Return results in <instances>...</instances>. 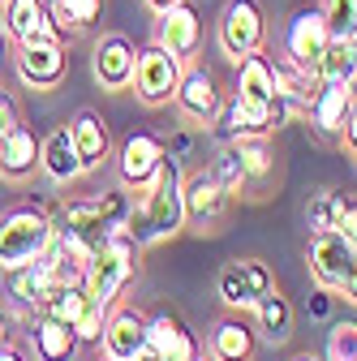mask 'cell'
Here are the masks:
<instances>
[{"instance_id":"obj_40","label":"cell","mask_w":357,"mask_h":361,"mask_svg":"<svg viewBox=\"0 0 357 361\" xmlns=\"http://www.w3.org/2000/svg\"><path fill=\"white\" fill-rule=\"evenodd\" d=\"M147 9H155V13H164V9H172V5H181V0H143Z\"/></svg>"},{"instance_id":"obj_30","label":"cell","mask_w":357,"mask_h":361,"mask_svg":"<svg viewBox=\"0 0 357 361\" xmlns=\"http://www.w3.org/2000/svg\"><path fill=\"white\" fill-rule=\"evenodd\" d=\"M323 361H357V319H336L327 327Z\"/></svg>"},{"instance_id":"obj_18","label":"cell","mask_w":357,"mask_h":361,"mask_svg":"<svg viewBox=\"0 0 357 361\" xmlns=\"http://www.w3.org/2000/svg\"><path fill=\"white\" fill-rule=\"evenodd\" d=\"M69 138H73V151H78L82 172H95V168H104L112 159V129H108V121L95 108H82L69 121Z\"/></svg>"},{"instance_id":"obj_41","label":"cell","mask_w":357,"mask_h":361,"mask_svg":"<svg viewBox=\"0 0 357 361\" xmlns=\"http://www.w3.org/2000/svg\"><path fill=\"white\" fill-rule=\"evenodd\" d=\"M5 344H9V314L0 310V348H5Z\"/></svg>"},{"instance_id":"obj_7","label":"cell","mask_w":357,"mask_h":361,"mask_svg":"<svg viewBox=\"0 0 357 361\" xmlns=\"http://www.w3.org/2000/svg\"><path fill=\"white\" fill-rule=\"evenodd\" d=\"M272 288H276V271L262 258H233L215 276V293L229 310H254Z\"/></svg>"},{"instance_id":"obj_1","label":"cell","mask_w":357,"mask_h":361,"mask_svg":"<svg viewBox=\"0 0 357 361\" xmlns=\"http://www.w3.org/2000/svg\"><path fill=\"white\" fill-rule=\"evenodd\" d=\"M125 228L133 233L143 250L155 245V241H168L186 228V172H181V159H168L155 176V185L143 190V202H133Z\"/></svg>"},{"instance_id":"obj_29","label":"cell","mask_w":357,"mask_h":361,"mask_svg":"<svg viewBox=\"0 0 357 361\" xmlns=\"http://www.w3.org/2000/svg\"><path fill=\"white\" fill-rule=\"evenodd\" d=\"M241 168H246V185H262L272 176V151H267V138H233Z\"/></svg>"},{"instance_id":"obj_4","label":"cell","mask_w":357,"mask_h":361,"mask_svg":"<svg viewBox=\"0 0 357 361\" xmlns=\"http://www.w3.org/2000/svg\"><path fill=\"white\" fill-rule=\"evenodd\" d=\"M108 237H112V219L104 215L99 198H78V202L61 207V215H56V245L69 258H78L82 267H91V258L108 250Z\"/></svg>"},{"instance_id":"obj_44","label":"cell","mask_w":357,"mask_h":361,"mask_svg":"<svg viewBox=\"0 0 357 361\" xmlns=\"http://www.w3.org/2000/svg\"><path fill=\"white\" fill-rule=\"evenodd\" d=\"M293 361H323V357H315V353H297Z\"/></svg>"},{"instance_id":"obj_37","label":"cell","mask_w":357,"mask_h":361,"mask_svg":"<svg viewBox=\"0 0 357 361\" xmlns=\"http://www.w3.org/2000/svg\"><path fill=\"white\" fill-rule=\"evenodd\" d=\"M340 142H344L349 155H357V90H353V108L344 116V129H340Z\"/></svg>"},{"instance_id":"obj_33","label":"cell","mask_w":357,"mask_h":361,"mask_svg":"<svg viewBox=\"0 0 357 361\" xmlns=\"http://www.w3.org/2000/svg\"><path fill=\"white\" fill-rule=\"evenodd\" d=\"M99 13H104V0H61L56 5V22L73 26V30H86Z\"/></svg>"},{"instance_id":"obj_24","label":"cell","mask_w":357,"mask_h":361,"mask_svg":"<svg viewBox=\"0 0 357 361\" xmlns=\"http://www.w3.org/2000/svg\"><path fill=\"white\" fill-rule=\"evenodd\" d=\"M254 348H258V327H250L237 314L219 319L211 327V340H207L211 361H254Z\"/></svg>"},{"instance_id":"obj_3","label":"cell","mask_w":357,"mask_h":361,"mask_svg":"<svg viewBox=\"0 0 357 361\" xmlns=\"http://www.w3.org/2000/svg\"><path fill=\"white\" fill-rule=\"evenodd\" d=\"M305 262H310V276H315L319 288L357 305V241H349L340 233H315L305 245Z\"/></svg>"},{"instance_id":"obj_27","label":"cell","mask_w":357,"mask_h":361,"mask_svg":"<svg viewBox=\"0 0 357 361\" xmlns=\"http://www.w3.org/2000/svg\"><path fill=\"white\" fill-rule=\"evenodd\" d=\"M91 305H95V301H91V293H86L82 280L52 284V293L43 297V314H52V319H61V323H69V327H78V323H82V314L91 310Z\"/></svg>"},{"instance_id":"obj_35","label":"cell","mask_w":357,"mask_h":361,"mask_svg":"<svg viewBox=\"0 0 357 361\" xmlns=\"http://www.w3.org/2000/svg\"><path fill=\"white\" fill-rule=\"evenodd\" d=\"M99 207H104V215L112 219V228H116V224H125V219H129V211H133V202H129L125 185H121V190H108V194L99 198Z\"/></svg>"},{"instance_id":"obj_12","label":"cell","mask_w":357,"mask_h":361,"mask_svg":"<svg viewBox=\"0 0 357 361\" xmlns=\"http://www.w3.org/2000/svg\"><path fill=\"white\" fill-rule=\"evenodd\" d=\"M0 26L13 43H39L61 39V22L48 9V0H0Z\"/></svg>"},{"instance_id":"obj_22","label":"cell","mask_w":357,"mask_h":361,"mask_svg":"<svg viewBox=\"0 0 357 361\" xmlns=\"http://www.w3.org/2000/svg\"><path fill=\"white\" fill-rule=\"evenodd\" d=\"M39 172L52 180V185H73L82 172L78 164V151H73V138H69V125H56L48 138L39 142Z\"/></svg>"},{"instance_id":"obj_9","label":"cell","mask_w":357,"mask_h":361,"mask_svg":"<svg viewBox=\"0 0 357 361\" xmlns=\"http://www.w3.org/2000/svg\"><path fill=\"white\" fill-rule=\"evenodd\" d=\"M327 43H332V30H327V18H323L319 5H305V9H297L284 22V56L297 69H305L310 78H315L319 56L327 52Z\"/></svg>"},{"instance_id":"obj_16","label":"cell","mask_w":357,"mask_h":361,"mask_svg":"<svg viewBox=\"0 0 357 361\" xmlns=\"http://www.w3.org/2000/svg\"><path fill=\"white\" fill-rule=\"evenodd\" d=\"M155 43H159V48H168L172 56H181L186 65L198 56V48H202V18H198V9L190 5V0H181V5H172V9L159 13Z\"/></svg>"},{"instance_id":"obj_14","label":"cell","mask_w":357,"mask_h":361,"mask_svg":"<svg viewBox=\"0 0 357 361\" xmlns=\"http://www.w3.org/2000/svg\"><path fill=\"white\" fill-rule=\"evenodd\" d=\"M104 357L112 361H133L147 348V314H138L133 305H112L108 319H104V340H99Z\"/></svg>"},{"instance_id":"obj_48","label":"cell","mask_w":357,"mask_h":361,"mask_svg":"<svg viewBox=\"0 0 357 361\" xmlns=\"http://www.w3.org/2000/svg\"><path fill=\"white\" fill-rule=\"evenodd\" d=\"M99 361H112V357H99Z\"/></svg>"},{"instance_id":"obj_36","label":"cell","mask_w":357,"mask_h":361,"mask_svg":"<svg viewBox=\"0 0 357 361\" xmlns=\"http://www.w3.org/2000/svg\"><path fill=\"white\" fill-rule=\"evenodd\" d=\"M22 125V112H18V99L9 95L5 86H0V138H9V133Z\"/></svg>"},{"instance_id":"obj_34","label":"cell","mask_w":357,"mask_h":361,"mask_svg":"<svg viewBox=\"0 0 357 361\" xmlns=\"http://www.w3.org/2000/svg\"><path fill=\"white\" fill-rule=\"evenodd\" d=\"M104 319H108V310H104V305H91V310L82 314V323L73 327L78 340H82V344H99V340H104Z\"/></svg>"},{"instance_id":"obj_23","label":"cell","mask_w":357,"mask_h":361,"mask_svg":"<svg viewBox=\"0 0 357 361\" xmlns=\"http://www.w3.org/2000/svg\"><path fill=\"white\" fill-rule=\"evenodd\" d=\"M353 90L357 86H344V82H319L315 86V99H310V121H315V129L323 133V138H340L344 129V116L353 108Z\"/></svg>"},{"instance_id":"obj_39","label":"cell","mask_w":357,"mask_h":361,"mask_svg":"<svg viewBox=\"0 0 357 361\" xmlns=\"http://www.w3.org/2000/svg\"><path fill=\"white\" fill-rule=\"evenodd\" d=\"M168 151H172V159H176V155H190V151H194V138H190V133H176V138L168 142Z\"/></svg>"},{"instance_id":"obj_42","label":"cell","mask_w":357,"mask_h":361,"mask_svg":"<svg viewBox=\"0 0 357 361\" xmlns=\"http://www.w3.org/2000/svg\"><path fill=\"white\" fill-rule=\"evenodd\" d=\"M0 361H26V357H22L13 344H5V348H0Z\"/></svg>"},{"instance_id":"obj_20","label":"cell","mask_w":357,"mask_h":361,"mask_svg":"<svg viewBox=\"0 0 357 361\" xmlns=\"http://www.w3.org/2000/svg\"><path fill=\"white\" fill-rule=\"evenodd\" d=\"M30 353H35V361H73L78 357V348H82V340H78V331L69 327V323H61V319H52V314H30Z\"/></svg>"},{"instance_id":"obj_31","label":"cell","mask_w":357,"mask_h":361,"mask_svg":"<svg viewBox=\"0 0 357 361\" xmlns=\"http://www.w3.org/2000/svg\"><path fill=\"white\" fill-rule=\"evenodd\" d=\"M323 18L332 39H357V0H323Z\"/></svg>"},{"instance_id":"obj_32","label":"cell","mask_w":357,"mask_h":361,"mask_svg":"<svg viewBox=\"0 0 357 361\" xmlns=\"http://www.w3.org/2000/svg\"><path fill=\"white\" fill-rule=\"evenodd\" d=\"M211 172L224 180V190H229V194H241V190H246V168H241L237 142H219V159L211 164Z\"/></svg>"},{"instance_id":"obj_2","label":"cell","mask_w":357,"mask_h":361,"mask_svg":"<svg viewBox=\"0 0 357 361\" xmlns=\"http://www.w3.org/2000/svg\"><path fill=\"white\" fill-rule=\"evenodd\" d=\"M56 241V219L39 207H13L0 215V276L43 258Z\"/></svg>"},{"instance_id":"obj_11","label":"cell","mask_w":357,"mask_h":361,"mask_svg":"<svg viewBox=\"0 0 357 361\" xmlns=\"http://www.w3.org/2000/svg\"><path fill=\"white\" fill-rule=\"evenodd\" d=\"M172 104H176V112H181L190 125H211L215 116H219V108H224V99H219V82H215V73L207 69V65H186V73H181V86H176V95H172Z\"/></svg>"},{"instance_id":"obj_10","label":"cell","mask_w":357,"mask_h":361,"mask_svg":"<svg viewBox=\"0 0 357 361\" xmlns=\"http://www.w3.org/2000/svg\"><path fill=\"white\" fill-rule=\"evenodd\" d=\"M18 82L26 90H56L69 73V56H65V43L61 39H39V43H18V56H13Z\"/></svg>"},{"instance_id":"obj_49","label":"cell","mask_w":357,"mask_h":361,"mask_svg":"<svg viewBox=\"0 0 357 361\" xmlns=\"http://www.w3.org/2000/svg\"><path fill=\"white\" fill-rule=\"evenodd\" d=\"M353 159H357V155H353Z\"/></svg>"},{"instance_id":"obj_6","label":"cell","mask_w":357,"mask_h":361,"mask_svg":"<svg viewBox=\"0 0 357 361\" xmlns=\"http://www.w3.org/2000/svg\"><path fill=\"white\" fill-rule=\"evenodd\" d=\"M181 73H186V61L172 56L168 48H159V43H151V48L138 52V65H133V95H138L147 108H164L172 104L176 86H181Z\"/></svg>"},{"instance_id":"obj_46","label":"cell","mask_w":357,"mask_h":361,"mask_svg":"<svg viewBox=\"0 0 357 361\" xmlns=\"http://www.w3.org/2000/svg\"><path fill=\"white\" fill-rule=\"evenodd\" d=\"M0 48H5V26H0Z\"/></svg>"},{"instance_id":"obj_26","label":"cell","mask_w":357,"mask_h":361,"mask_svg":"<svg viewBox=\"0 0 357 361\" xmlns=\"http://www.w3.org/2000/svg\"><path fill=\"white\" fill-rule=\"evenodd\" d=\"M254 319H258L254 327H258V336L267 344H284L293 336V305H289V297L280 288H272V293L254 305Z\"/></svg>"},{"instance_id":"obj_38","label":"cell","mask_w":357,"mask_h":361,"mask_svg":"<svg viewBox=\"0 0 357 361\" xmlns=\"http://www.w3.org/2000/svg\"><path fill=\"white\" fill-rule=\"evenodd\" d=\"M305 310H310V319H327V314H332V293H327V288H319L315 297H310V305H305Z\"/></svg>"},{"instance_id":"obj_5","label":"cell","mask_w":357,"mask_h":361,"mask_svg":"<svg viewBox=\"0 0 357 361\" xmlns=\"http://www.w3.org/2000/svg\"><path fill=\"white\" fill-rule=\"evenodd\" d=\"M215 39H219V52L229 61H246L250 52H262L267 43V13L258 0H229L224 13H219V26H215Z\"/></svg>"},{"instance_id":"obj_43","label":"cell","mask_w":357,"mask_h":361,"mask_svg":"<svg viewBox=\"0 0 357 361\" xmlns=\"http://www.w3.org/2000/svg\"><path fill=\"white\" fill-rule=\"evenodd\" d=\"M133 361H159V357H155L151 348H143V353H138V357H133Z\"/></svg>"},{"instance_id":"obj_21","label":"cell","mask_w":357,"mask_h":361,"mask_svg":"<svg viewBox=\"0 0 357 361\" xmlns=\"http://www.w3.org/2000/svg\"><path fill=\"white\" fill-rule=\"evenodd\" d=\"M229 202H233V194L224 190V180H219L211 168L186 176V219H194V224H215V219L229 215Z\"/></svg>"},{"instance_id":"obj_13","label":"cell","mask_w":357,"mask_h":361,"mask_svg":"<svg viewBox=\"0 0 357 361\" xmlns=\"http://www.w3.org/2000/svg\"><path fill=\"white\" fill-rule=\"evenodd\" d=\"M52 284H56V276H52V262L48 258H35L26 267L5 271V297H9L13 314L26 319V323H30V314L43 310V297L52 293Z\"/></svg>"},{"instance_id":"obj_8","label":"cell","mask_w":357,"mask_h":361,"mask_svg":"<svg viewBox=\"0 0 357 361\" xmlns=\"http://www.w3.org/2000/svg\"><path fill=\"white\" fill-rule=\"evenodd\" d=\"M164 164H168V142L155 138V133H129V138L121 142V151H116V176H121V185L133 190V194L151 190Z\"/></svg>"},{"instance_id":"obj_15","label":"cell","mask_w":357,"mask_h":361,"mask_svg":"<svg viewBox=\"0 0 357 361\" xmlns=\"http://www.w3.org/2000/svg\"><path fill=\"white\" fill-rule=\"evenodd\" d=\"M133 65H138V48L125 35H104L91 48V73L104 90H129L133 86Z\"/></svg>"},{"instance_id":"obj_19","label":"cell","mask_w":357,"mask_h":361,"mask_svg":"<svg viewBox=\"0 0 357 361\" xmlns=\"http://www.w3.org/2000/svg\"><path fill=\"white\" fill-rule=\"evenodd\" d=\"M305 219L315 233H340L349 241H357V198L340 194V190H323L305 202Z\"/></svg>"},{"instance_id":"obj_45","label":"cell","mask_w":357,"mask_h":361,"mask_svg":"<svg viewBox=\"0 0 357 361\" xmlns=\"http://www.w3.org/2000/svg\"><path fill=\"white\" fill-rule=\"evenodd\" d=\"M56 5H61V0H48V9H52V13H56Z\"/></svg>"},{"instance_id":"obj_25","label":"cell","mask_w":357,"mask_h":361,"mask_svg":"<svg viewBox=\"0 0 357 361\" xmlns=\"http://www.w3.org/2000/svg\"><path fill=\"white\" fill-rule=\"evenodd\" d=\"M39 133L30 125H18L9 138H0V176H9V180H26L35 176L39 168Z\"/></svg>"},{"instance_id":"obj_28","label":"cell","mask_w":357,"mask_h":361,"mask_svg":"<svg viewBox=\"0 0 357 361\" xmlns=\"http://www.w3.org/2000/svg\"><path fill=\"white\" fill-rule=\"evenodd\" d=\"M315 82H344L357 86V39H332L327 52L319 56Z\"/></svg>"},{"instance_id":"obj_47","label":"cell","mask_w":357,"mask_h":361,"mask_svg":"<svg viewBox=\"0 0 357 361\" xmlns=\"http://www.w3.org/2000/svg\"><path fill=\"white\" fill-rule=\"evenodd\" d=\"M194 361H211V357H207V353H198V357H194Z\"/></svg>"},{"instance_id":"obj_17","label":"cell","mask_w":357,"mask_h":361,"mask_svg":"<svg viewBox=\"0 0 357 361\" xmlns=\"http://www.w3.org/2000/svg\"><path fill=\"white\" fill-rule=\"evenodd\" d=\"M147 348L159 357V361H194L202 348L194 340V331L186 327L181 314H172V310H159L147 319Z\"/></svg>"}]
</instances>
